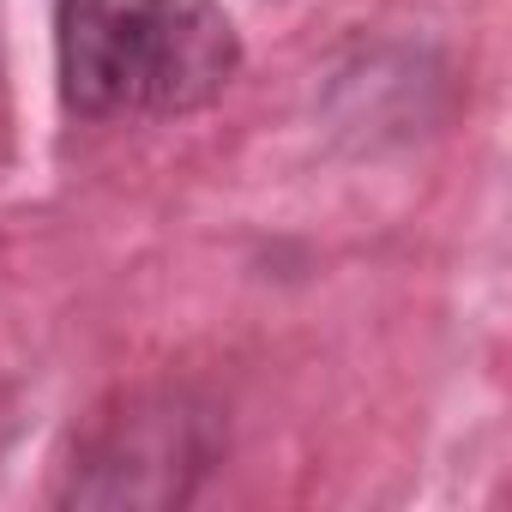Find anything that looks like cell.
Masks as SVG:
<instances>
[{"label":"cell","instance_id":"6da1fadb","mask_svg":"<svg viewBox=\"0 0 512 512\" xmlns=\"http://www.w3.org/2000/svg\"><path fill=\"white\" fill-rule=\"evenodd\" d=\"M61 97L85 121L193 115L241 67L223 0H55Z\"/></svg>","mask_w":512,"mask_h":512},{"label":"cell","instance_id":"7a4b0ae2","mask_svg":"<svg viewBox=\"0 0 512 512\" xmlns=\"http://www.w3.org/2000/svg\"><path fill=\"white\" fill-rule=\"evenodd\" d=\"M217 458V416L187 392H133L79 446L67 500L79 506H181Z\"/></svg>","mask_w":512,"mask_h":512}]
</instances>
